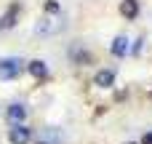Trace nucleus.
<instances>
[{
  "instance_id": "nucleus-10",
  "label": "nucleus",
  "mask_w": 152,
  "mask_h": 144,
  "mask_svg": "<svg viewBox=\"0 0 152 144\" xmlns=\"http://www.w3.org/2000/svg\"><path fill=\"white\" fill-rule=\"evenodd\" d=\"M69 56H72L75 61H80V64H86V61L91 59V56H88L86 51H80V48H72V51H69Z\"/></svg>"
},
{
  "instance_id": "nucleus-11",
  "label": "nucleus",
  "mask_w": 152,
  "mask_h": 144,
  "mask_svg": "<svg viewBox=\"0 0 152 144\" xmlns=\"http://www.w3.org/2000/svg\"><path fill=\"white\" fill-rule=\"evenodd\" d=\"M45 13H59V3L56 0H48L45 3Z\"/></svg>"
},
{
  "instance_id": "nucleus-3",
  "label": "nucleus",
  "mask_w": 152,
  "mask_h": 144,
  "mask_svg": "<svg viewBox=\"0 0 152 144\" xmlns=\"http://www.w3.org/2000/svg\"><path fill=\"white\" fill-rule=\"evenodd\" d=\"M8 139H11V144H29V139H32V128L16 123V126L8 128Z\"/></svg>"
},
{
  "instance_id": "nucleus-4",
  "label": "nucleus",
  "mask_w": 152,
  "mask_h": 144,
  "mask_svg": "<svg viewBox=\"0 0 152 144\" xmlns=\"http://www.w3.org/2000/svg\"><path fill=\"white\" fill-rule=\"evenodd\" d=\"M110 51H112V56H118V59L126 56V53H128V37H126V35H118V37L112 40Z\"/></svg>"
},
{
  "instance_id": "nucleus-8",
  "label": "nucleus",
  "mask_w": 152,
  "mask_h": 144,
  "mask_svg": "<svg viewBox=\"0 0 152 144\" xmlns=\"http://www.w3.org/2000/svg\"><path fill=\"white\" fill-rule=\"evenodd\" d=\"M16 16H19V5L8 8V11L0 16V29H8V27H13V24H16Z\"/></svg>"
},
{
  "instance_id": "nucleus-15",
  "label": "nucleus",
  "mask_w": 152,
  "mask_h": 144,
  "mask_svg": "<svg viewBox=\"0 0 152 144\" xmlns=\"http://www.w3.org/2000/svg\"><path fill=\"white\" fill-rule=\"evenodd\" d=\"M131 144H134V142H131Z\"/></svg>"
},
{
  "instance_id": "nucleus-5",
  "label": "nucleus",
  "mask_w": 152,
  "mask_h": 144,
  "mask_svg": "<svg viewBox=\"0 0 152 144\" xmlns=\"http://www.w3.org/2000/svg\"><path fill=\"white\" fill-rule=\"evenodd\" d=\"M27 69H29V75H32V77H37V80H45V77H48V67H45V61H40V59L29 61V64H27Z\"/></svg>"
},
{
  "instance_id": "nucleus-13",
  "label": "nucleus",
  "mask_w": 152,
  "mask_h": 144,
  "mask_svg": "<svg viewBox=\"0 0 152 144\" xmlns=\"http://www.w3.org/2000/svg\"><path fill=\"white\" fill-rule=\"evenodd\" d=\"M142 144H152V131H150V134H144V136H142Z\"/></svg>"
},
{
  "instance_id": "nucleus-12",
  "label": "nucleus",
  "mask_w": 152,
  "mask_h": 144,
  "mask_svg": "<svg viewBox=\"0 0 152 144\" xmlns=\"http://www.w3.org/2000/svg\"><path fill=\"white\" fill-rule=\"evenodd\" d=\"M139 51H142V40H136V43L131 45V53H139Z\"/></svg>"
},
{
  "instance_id": "nucleus-6",
  "label": "nucleus",
  "mask_w": 152,
  "mask_h": 144,
  "mask_svg": "<svg viewBox=\"0 0 152 144\" xmlns=\"http://www.w3.org/2000/svg\"><path fill=\"white\" fill-rule=\"evenodd\" d=\"M112 83H115V72L112 69H99L96 77H94V86H99V88H110Z\"/></svg>"
},
{
  "instance_id": "nucleus-9",
  "label": "nucleus",
  "mask_w": 152,
  "mask_h": 144,
  "mask_svg": "<svg viewBox=\"0 0 152 144\" xmlns=\"http://www.w3.org/2000/svg\"><path fill=\"white\" fill-rule=\"evenodd\" d=\"M8 118H11L13 123H21V120L27 118V107H24V104H11V107H8Z\"/></svg>"
},
{
  "instance_id": "nucleus-7",
  "label": "nucleus",
  "mask_w": 152,
  "mask_h": 144,
  "mask_svg": "<svg viewBox=\"0 0 152 144\" xmlns=\"http://www.w3.org/2000/svg\"><path fill=\"white\" fill-rule=\"evenodd\" d=\"M120 13L126 19H136L139 16V0H123L120 3Z\"/></svg>"
},
{
  "instance_id": "nucleus-1",
  "label": "nucleus",
  "mask_w": 152,
  "mask_h": 144,
  "mask_svg": "<svg viewBox=\"0 0 152 144\" xmlns=\"http://www.w3.org/2000/svg\"><path fill=\"white\" fill-rule=\"evenodd\" d=\"M64 19H40L37 24H35V35H53V32H61L64 29Z\"/></svg>"
},
{
  "instance_id": "nucleus-2",
  "label": "nucleus",
  "mask_w": 152,
  "mask_h": 144,
  "mask_svg": "<svg viewBox=\"0 0 152 144\" xmlns=\"http://www.w3.org/2000/svg\"><path fill=\"white\" fill-rule=\"evenodd\" d=\"M21 64H24V61L16 59V56H13V59H0V77H3V80L16 77V75L21 72Z\"/></svg>"
},
{
  "instance_id": "nucleus-14",
  "label": "nucleus",
  "mask_w": 152,
  "mask_h": 144,
  "mask_svg": "<svg viewBox=\"0 0 152 144\" xmlns=\"http://www.w3.org/2000/svg\"><path fill=\"white\" fill-rule=\"evenodd\" d=\"M40 144H45V142H40Z\"/></svg>"
}]
</instances>
